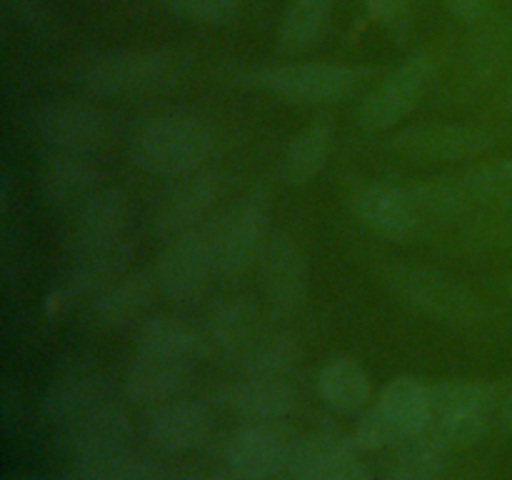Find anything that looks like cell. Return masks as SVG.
Returning <instances> with one entry per match:
<instances>
[{"label": "cell", "instance_id": "obj_1", "mask_svg": "<svg viewBox=\"0 0 512 480\" xmlns=\"http://www.w3.org/2000/svg\"><path fill=\"white\" fill-rule=\"evenodd\" d=\"M215 128L195 110H165L135 128L130 160L135 168L158 178H185L213 158Z\"/></svg>", "mask_w": 512, "mask_h": 480}, {"label": "cell", "instance_id": "obj_2", "mask_svg": "<svg viewBox=\"0 0 512 480\" xmlns=\"http://www.w3.org/2000/svg\"><path fill=\"white\" fill-rule=\"evenodd\" d=\"M185 70V55L160 48H133L80 58L70 75L75 85L95 98H130L173 88Z\"/></svg>", "mask_w": 512, "mask_h": 480}, {"label": "cell", "instance_id": "obj_3", "mask_svg": "<svg viewBox=\"0 0 512 480\" xmlns=\"http://www.w3.org/2000/svg\"><path fill=\"white\" fill-rule=\"evenodd\" d=\"M383 283L400 303L438 323L473 328L485 318L478 295L470 293V288L445 270L395 263L383 270Z\"/></svg>", "mask_w": 512, "mask_h": 480}, {"label": "cell", "instance_id": "obj_4", "mask_svg": "<svg viewBox=\"0 0 512 480\" xmlns=\"http://www.w3.org/2000/svg\"><path fill=\"white\" fill-rule=\"evenodd\" d=\"M430 425V385L410 375H398L383 385L373 408L355 425L350 443L358 453L398 445L425 433Z\"/></svg>", "mask_w": 512, "mask_h": 480}, {"label": "cell", "instance_id": "obj_5", "mask_svg": "<svg viewBox=\"0 0 512 480\" xmlns=\"http://www.w3.org/2000/svg\"><path fill=\"white\" fill-rule=\"evenodd\" d=\"M160 295L175 303H193L218 275V215L200 228L165 243L155 263Z\"/></svg>", "mask_w": 512, "mask_h": 480}, {"label": "cell", "instance_id": "obj_6", "mask_svg": "<svg viewBox=\"0 0 512 480\" xmlns=\"http://www.w3.org/2000/svg\"><path fill=\"white\" fill-rule=\"evenodd\" d=\"M368 75V68L343 63H288L255 70L250 80L285 103L328 105L358 93Z\"/></svg>", "mask_w": 512, "mask_h": 480}, {"label": "cell", "instance_id": "obj_7", "mask_svg": "<svg viewBox=\"0 0 512 480\" xmlns=\"http://www.w3.org/2000/svg\"><path fill=\"white\" fill-rule=\"evenodd\" d=\"M495 388L478 380L430 385L428 430L448 445H470L485 435L498 413Z\"/></svg>", "mask_w": 512, "mask_h": 480}, {"label": "cell", "instance_id": "obj_8", "mask_svg": "<svg viewBox=\"0 0 512 480\" xmlns=\"http://www.w3.org/2000/svg\"><path fill=\"white\" fill-rule=\"evenodd\" d=\"M270 213V190L258 185L218 215V278L235 280L258 263L260 250L270 238Z\"/></svg>", "mask_w": 512, "mask_h": 480}, {"label": "cell", "instance_id": "obj_9", "mask_svg": "<svg viewBox=\"0 0 512 480\" xmlns=\"http://www.w3.org/2000/svg\"><path fill=\"white\" fill-rule=\"evenodd\" d=\"M35 135L48 153H88L108 140V115L90 100L55 98L35 110Z\"/></svg>", "mask_w": 512, "mask_h": 480}, {"label": "cell", "instance_id": "obj_10", "mask_svg": "<svg viewBox=\"0 0 512 480\" xmlns=\"http://www.w3.org/2000/svg\"><path fill=\"white\" fill-rule=\"evenodd\" d=\"M435 55L428 50L408 55L383 83L363 100L358 123L368 130H388L408 118L435 78Z\"/></svg>", "mask_w": 512, "mask_h": 480}, {"label": "cell", "instance_id": "obj_11", "mask_svg": "<svg viewBox=\"0 0 512 480\" xmlns=\"http://www.w3.org/2000/svg\"><path fill=\"white\" fill-rule=\"evenodd\" d=\"M225 195V178L210 170L178 178V183L160 198L153 213L155 238L170 243L190 230L213 220L220 198Z\"/></svg>", "mask_w": 512, "mask_h": 480}, {"label": "cell", "instance_id": "obj_12", "mask_svg": "<svg viewBox=\"0 0 512 480\" xmlns=\"http://www.w3.org/2000/svg\"><path fill=\"white\" fill-rule=\"evenodd\" d=\"M195 355L135 345L123 375V393L135 405H160L183 395L195 373Z\"/></svg>", "mask_w": 512, "mask_h": 480}, {"label": "cell", "instance_id": "obj_13", "mask_svg": "<svg viewBox=\"0 0 512 480\" xmlns=\"http://www.w3.org/2000/svg\"><path fill=\"white\" fill-rule=\"evenodd\" d=\"M58 435L65 453L73 460V468H80V465L105 463L130 450L133 425L123 405L115 398H108Z\"/></svg>", "mask_w": 512, "mask_h": 480}, {"label": "cell", "instance_id": "obj_14", "mask_svg": "<svg viewBox=\"0 0 512 480\" xmlns=\"http://www.w3.org/2000/svg\"><path fill=\"white\" fill-rule=\"evenodd\" d=\"M258 283L278 315H295L308 300L310 275L303 248L288 233H270L258 255Z\"/></svg>", "mask_w": 512, "mask_h": 480}, {"label": "cell", "instance_id": "obj_15", "mask_svg": "<svg viewBox=\"0 0 512 480\" xmlns=\"http://www.w3.org/2000/svg\"><path fill=\"white\" fill-rule=\"evenodd\" d=\"M125 238H133V213L128 195L118 188H100L93 198L73 210L65 253L68 258L108 248Z\"/></svg>", "mask_w": 512, "mask_h": 480}, {"label": "cell", "instance_id": "obj_16", "mask_svg": "<svg viewBox=\"0 0 512 480\" xmlns=\"http://www.w3.org/2000/svg\"><path fill=\"white\" fill-rule=\"evenodd\" d=\"M298 440L280 423H248L230 435L225 465L238 480H268L290 468Z\"/></svg>", "mask_w": 512, "mask_h": 480}, {"label": "cell", "instance_id": "obj_17", "mask_svg": "<svg viewBox=\"0 0 512 480\" xmlns=\"http://www.w3.org/2000/svg\"><path fill=\"white\" fill-rule=\"evenodd\" d=\"M495 135L480 125H410L390 138V148L415 160H470L488 153Z\"/></svg>", "mask_w": 512, "mask_h": 480}, {"label": "cell", "instance_id": "obj_18", "mask_svg": "<svg viewBox=\"0 0 512 480\" xmlns=\"http://www.w3.org/2000/svg\"><path fill=\"white\" fill-rule=\"evenodd\" d=\"M353 213L370 233L385 240H410L420 233L423 220L413 200L405 193V185L365 183L350 195Z\"/></svg>", "mask_w": 512, "mask_h": 480}, {"label": "cell", "instance_id": "obj_19", "mask_svg": "<svg viewBox=\"0 0 512 480\" xmlns=\"http://www.w3.org/2000/svg\"><path fill=\"white\" fill-rule=\"evenodd\" d=\"M155 295H160L155 273L128 270L93 295L88 303V315L100 330L138 328L148 318Z\"/></svg>", "mask_w": 512, "mask_h": 480}, {"label": "cell", "instance_id": "obj_20", "mask_svg": "<svg viewBox=\"0 0 512 480\" xmlns=\"http://www.w3.org/2000/svg\"><path fill=\"white\" fill-rule=\"evenodd\" d=\"M213 433V413L193 398H175L150 410L145 435L165 455H185L205 445Z\"/></svg>", "mask_w": 512, "mask_h": 480}, {"label": "cell", "instance_id": "obj_21", "mask_svg": "<svg viewBox=\"0 0 512 480\" xmlns=\"http://www.w3.org/2000/svg\"><path fill=\"white\" fill-rule=\"evenodd\" d=\"M103 185L95 155L88 153H48L38 170V190L45 203L58 210H78Z\"/></svg>", "mask_w": 512, "mask_h": 480}, {"label": "cell", "instance_id": "obj_22", "mask_svg": "<svg viewBox=\"0 0 512 480\" xmlns=\"http://www.w3.org/2000/svg\"><path fill=\"white\" fill-rule=\"evenodd\" d=\"M108 398H113V393L108 388V380L100 373L88 368L63 370L50 380L40 398V418L55 433H60Z\"/></svg>", "mask_w": 512, "mask_h": 480}, {"label": "cell", "instance_id": "obj_23", "mask_svg": "<svg viewBox=\"0 0 512 480\" xmlns=\"http://www.w3.org/2000/svg\"><path fill=\"white\" fill-rule=\"evenodd\" d=\"M258 328V310L248 298H240V295L220 298L218 303L210 305L203 325L198 328L203 355L233 365V360L253 340Z\"/></svg>", "mask_w": 512, "mask_h": 480}, {"label": "cell", "instance_id": "obj_24", "mask_svg": "<svg viewBox=\"0 0 512 480\" xmlns=\"http://www.w3.org/2000/svg\"><path fill=\"white\" fill-rule=\"evenodd\" d=\"M218 403L248 423H278L295 408V393L285 378L240 375L220 385Z\"/></svg>", "mask_w": 512, "mask_h": 480}, {"label": "cell", "instance_id": "obj_25", "mask_svg": "<svg viewBox=\"0 0 512 480\" xmlns=\"http://www.w3.org/2000/svg\"><path fill=\"white\" fill-rule=\"evenodd\" d=\"M335 145V123L330 115H320L313 123L305 125L298 135L288 143L285 153L280 155L278 178L290 188L308 185L318 178L328 165Z\"/></svg>", "mask_w": 512, "mask_h": 480}, {"label": "cell", "instance_id": "obj_26", "mask_svg": "<svg viewBox=\"0 0 512 480\" xmlns=\"http://www.w3.org/2000/svg\"><path fill=\"white\" fill-rule=\"evenodd\" d=\"M300 343L288 328H258L248 345L233 360L240 375H260V378H285L298 363Z\"/></svg>", "mask_w": 512, "mask_h": 480}, {"label": "cell", "instance_id": "obj_27", "mask_svg": "<svg viewBox=\"0 0 512 480\" xmlns=\"http://www.w3.org/2000/svg\"><path fill=\"white\" fill-rule=\"evenodd\" d=\"M315 385H318L320 400L335 413H355V410L365 408L370 393H373L368 370L363 368V363L348 358V355L328 360L318 370Z\"/></svg>", "mask_w": 512, "mask_h": 480}, {"label": "cell", "instance_id": "obj_28", "mask_svg": "<svg viewBox=\"0 0 512 480\" xmlns=\"http://www.w3.org/2000/svg\"><path fill=\"white\" fill-rule=\"evenodd\" d=\"M358 455L350 438L315 433L295 443L290 473H293V480H335L340 470L353 463Z\"/></svg>", "mask_w": 512, "mask_h": 480}, {"label": "cell", "instance_id": "obj_29", "mask_svg": "<svg viewBox=\"0 0 512 480\" xmlns=\"http://www.w3.org/2000/svg\"><path fill=\"white\" fill-rule=\"evenodd\" d=\"M333 18V0H293L278 28V45L285 53H305L323 38Z\"/></svg>", "mask_w": 512, "mask_h": 480}, {"label": "cell", "instance_id": "obj_30", "mask_svg": "<svg viewBox=\"0 0 512 480\" xmlns=\"http://www.w3.org/2000/svg\"><path fill=\"white\" fill-rule=\"evenodd\" d=\"M448 443L430 430L398 443L390 460V480H440L448 460Z\"/></svg>", "mask_w": 512, "mask_h": 480}, {"label": "cell", "instance_id": "obj_31", "mask_svg": "<svg viewBox=\"0 0 512 480\" xmlns=\"http://www.w3.org/2000/svg\"><path fill=\"white\" fill-rule=\"evenodd\" d=\"M405 193L413 200L415 210H418L420 220L425 223H450L458 220L465 210L470 208V198L465 193L460 178H435L425 180V183L405 185Z\"/></svg>", "mask_w": 512, "mask_h": 480}, {"label": "cell", "instance_id": "obj_32", "mask_svg": "<svg viewBox=\"0 0 512 480\" xmlns=\"http://www.w3.org/2000/svg\"><path fill=\"white\" fill-rule=\"evenodd\" d=\"M470 203L488 210L512 208V160H485L458 175Z\"/></svg>", "mask_w": 512, "mask_h": 480}, {"label": "cell", "instance_id": "obj_33", "mask_svg": "<svg viewBox=\"0 0 512 480\" xmlns=\"http://www.w3.org/2000/svg\"><path fill=\"white\" fill-rule=\"evenodd\" d=\"M512 48V30L508 23L488 25L483 33L475 38L470 48V75L475 83H488L503 70Z\"/></svg>", "mask_w": 512, "mask_h": 480}, {"label": "cell", "instance_id": "obj_34", "mask_svg": "<svg viewBox=\"0 0 512 480\" xmlns=\"http://www.w3.org/2000/svg\"><path fill=\"white\" fill-rule=\"evenodd\" d=\"M70 470L80 480H170L168 470L158 460L138 455L133 450H125L118 458L105 460V463L80 465V468Z\"/></svg>", "mask_w": 512, "mask_h": 480}, {"label": "cell", "instance_id": "obj_35", "mask_svg": "<svg viewBox=\"0 0 512 480\" xmlns=\"http://www.w3.org/2000/svg\"><path fill=\"white\" fill-rule=\"evenodd\" d=\"M243 0H168L175 18L195 25H225L240 13Z\"/></svg>", "mask_w": 512, "mask_h": 480}, {"label": "cell", "instance_id": "obj_36", "mask_svg": "<svg viewBox=\"0 0 512 480\" xmlns=\"http://www.w3.org/2000/svg\"><path fill=\"white\" fill-rule=\"evenodd\" d=\"M370 15L388 28H400L408 20V0H365Z\"/></svg>", "mask_w": 512, "mask_h": 480}, {"label": "cell", "instance_id": "obj_37", "mask_svg": "<svg viewBox=\"0 0 512 480\" xmlns=\"http://www.w3.org/2000/svg\"><path fill=\"white\" fill-rule=\"evenodd\" d=\"M443 3L450 10V15H455L463 23H478L488 10V0H443Z\"/></svg>", "mask_w": 512, "mask_h": 480}, {"label": "cell", "instance_id": "obj_38", "mask_svg": "<svg viewBox=\"0 0 512 480\" xmlns=\"http://www.w3.org/2000/svg\"><path fill=\"white\" fill-rule=\"evenodd\" d=\"M335 480H370V475L368 470H365V465L355 458L353 463H348L343 470H340V475Z\"/></svg>", "mask_w": 512, "mask_h": 480}, {"label": "cell", "instance_id": "obj_39", "mask_svg": "<svg viewBox=\"0 0 512 480\" xmlns=\"http://www.w3.org/2000/svg\"><path fill=\"white\" fill-rule=\"evenodd\" d=\"M498 415H500V423L512 433V390L503 398V403L498 405Z\"/></svg>", "mask_w": 512, "mask_h": 480}, {"label": "cell", "instance_id": "obj_40", "mask_svg": "<svg viewBox=\"0 0 512 480\" xmlns=\"http://www.w3.org/2000/svg\"><path fill=\"white\" fill-rule=\"evenodd\" d=\"M10 480H80V478L70 470L68 475H13Z\"/></svg>", "mask_w": 512, "mask_h": 480}, {"label": "cell", "instance_id": "obj_41", "mask_svg": "<svg viewBox=\"0 0 512 480\" xmlns=\"http://www.w3.org/2000/svg\"><path fill=\"white\" fill-rule=\"evenodd\" d=\"M500 108H503L508 115H512V78L505 83L503 95H500Z\"/></svg>", "mask_w": 512, "mask_h": 480}, {"label": "cell", "instance_id": "obj_42", "mask_svg": "<svg viewBox=\"0 0 512 480\" xmlns=\"http://www.w3.org/2000/svg\"><path fill=\"white\" fill-rule=\"evenodd\" d=\"M180 480H238L233 475V478H225V475H185V478Z\"/></svg>", "mask_w": 512, "mask_h": 480}, {"label": "cell", "instance_id": "obj_43", "mask_svg": "<svg viewBox=\"0 0 512 480\" xmlns=\"http://www.w3.org/2000/svg\"><path fill=\"white\" fill-rule=\"evenodd\" d=\"M508 293H510V298H512V275L508 278Z\"/></svg>", "mask_w": 512, "mask_h": 480}]
</instances>
